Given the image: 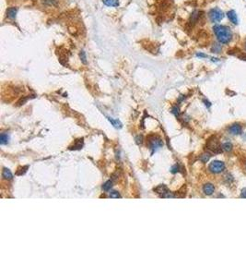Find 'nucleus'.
<instances>
[{
	"label": "nucleus",
	"instance_id": "1",
	"mask_svg": "<svg viewBox=\"0 0 246 277\" xmlns=\"http://www.w3.org/2000/svg\"><path fill=\"white\" fill-rule=\"evenodd\" d=\"M213 31L218 41L221 45L229 44L232 39V32L228 26L215 25L213 27Z\"/></svg>",
	"mask_w": 246,
	"mask_h": 277
},
{
	"label": "nucleus",
	"instance_id": "2",
	"mask_svg": "<svg viewBox=\"0 0 246 277\" xmlns=\"http://www.w3.org/2000/svg\"><path fill=\"white\" fill-rule=\"evenodd\" d=\"M208 18L211 22L213 23H219L224 18V13L220 8L214 7L211 8L208 12Z\"/></svg>",
	"mask_w": 246,
	"mask_h": 277
},
{
	"label": "nucleus",
	"instance_id": "3",
	"mask_svg": "<svg viewBox=\"0 0 246 277\" xmlns=\"http://www.w3.org/2000/svg\"><path fill=\"white\" fill-rule=\"evenodd\" d=\"M163 146V141L158 136H150L148 137V147L151 150L152 153Z\"/></svg>",
	"mask_w": 246,
	"mask_h": 277
},
{
	"label": "nucleus",
	"instance_id": "4",
	"mask_svg": "<svg viewBox=\"0 0 246 277\" xmlns=\"http://www.w3.org/2000/svg\"><path fill=\"white\" fill-rule=\"evenodd\" d=\"M209 171L213 174H220L221 173L222 171L225 169V164L221 162V161H219V160H216V161H213L212 163H210L209 165Z\"/></svg>",
	"mask_w": 246,
	"mask_h": 277
},
{
	"label": "nucleus",
	"instance_id": "5",
	"mask_svg": "<svg viewBox=\"0 0 246 277\" xmlns=\"http://www.w3.org/2000/svg\"><path fill=\"white\" fill-rule=\"evenodd\" d=\"M207 149L209 151H213V152H216V153H219V152L221 151L220 145L219 141L217 139L208 141V142H207Z\"/></svg>",
	"mask_w": 246,
	"mask_h": 277
},
{
	"label": "nucleus",
	"instance_id": "6",
	"mask_svg": "<svg viewBox=\"0 0 246 277\" xmlns=\"http://www.w3.org/2000/svg\"><path fill=\"white\" fill-rule=\"evenodd\" d=\"M17 13H18V7H10L6 11L7 18L10 21H14L16 19Z\"/></svg>",
	"mask_w": 246,
	"mask_h": 277
},
{
	"label": "nucleus",
	"instance_id": "7",
	"mask_svg": "<svg viewBox=\"0 0 246 277\" xmlns=\"http://www.w3.org/2000/svg\"><path fill=\"white\" fill-rule=\"evenodd\" d=\"M203 191L206 195H212L215 191V187L211 183H207L203 187Z\"/></svg>",
	"mask_w": 246,
	"mask_h": 277
},
{
	"label": "nucleus",
	"instance_id": "8",
	"mask_svg": "<svg viewBox=\"0 0 246 277\" xmlns=\"http://www.w3.org/2000/svg\"><path fill=\"white\" fill-rule=\"evenodd\" d=\"M227 16H228L229 20L230 21V22H232L235 25L238 24V17H237V14L234 10H230L227 13Z\"/></svg>",
	"mask_w": 246,
	"mask_h": 277
},
{
	"label": "nucleus",
	"instance_id": "9",
	"mask_svg": "<svg viewBox=\"0 0 246 277\" xmlns=\"http://www.w3.org/2000/svg\"><path fill=\"white\" fill-rule=\"evenodd\" d=\"M154 190L157 192V193H159V194H160L161 195V197H164L169 191H168V189H167V187L166 186H164V185H160V186H158L156 189H154Z\"/></svg>",
	"mask_w": 246,
	"mask_h": 277
},
{
	"label": "nucleus",
	"instance_id": "10",
	"mask_svg": "<svg viewBox=\"0 0 246 277\" xmlns=\"http://www.w3.org/2000/svg\"><path fill=\"white\" fill-rule=\"evenodd\" d=\"M199 19H200V12L197 11V10H195V11L192 13L191 17H190V21H189V22H190V24L192 26L195 25L197 21H198Z\"/></svg>",
	"mask_w": 246,
	"mask_h": 277
},
{
	"label": "nucleus",
	"instance_id": "11",
	"mask_svg": "<svg viewBox=\"0 0 246 277\" xmlns=\"http://www.w3.org/2000/svg\"><path fill=\"white\" fill-rule=\"evenodd\" d=\"M230 132L233 135H238L241 134L242 132V126L239 124H234L230 127Z\"/></svg>",
	"mask_w": 246,
	"mask_h": 277
},
{
	"label": "nucleus",
	"instance_id": "12",
	"mask_svg": "<svg viewBox=\"0 0 246 277\" xmlns=\"http://www.w3.org/2000/svg\"><path fill=\"white\" fill-rule=\"evenodd\" d=\"M102 3L107 7H116L119 6V0H102Z\"/></svg>",
	"mask_w": 246,
	"mask_h": 277
},
{
	"label": "nucleus",
	"instance_id": "13",
	"mask_svg": "<svg viewBox=\"0 0 246 277\" xmlns=\"http://www.w3.org/2000/svg\"><path fill=\"white\" fill-rule=\"evenodd\" d=\"M2 177L4 179H7V180H9V179H12L13 178V175L11 173V171L7 168H4L3 171H2Z\"/></svg>",
	"mask_w": 246,
	"mask_h": 277
},
{
	"label": "nucleus",
	"instance_id": "14",
	"mask_svg": "<svg viewBox=\"0 0 246 277\" xmlns=\"http://www.w3.org/2000/svg\"><path fill=\"white\" fill-rule=\"evenodd\" d=\"M107 118H108V120L111 122V124L115 128H121L122 126H123L122 123H121L118 119H114V118H112V117H107Z\"/></svg>",
	"mask_w": 246,
	"mask_h": 277
},
{
	"label": "nucleus",
	"instance_id": "15",
	"mask_svg": "<svg viewBox=\"0 0 246 277\" xmlns=\"http://www.w3.org/2000/svg\"><path fill=\"white\" fill-rule=\"evenodd\" d=\"M9 141V136L7 135V133H1V137H0V143L1 145H5Z\"/></svg>",
	"mask_w": 246,
	"mask_h": 277
},
{
	"label": "nucleus",
	"instance_id": "16",
	"mask_svg": "<svg viewBox=\"0 0 246 277\" xmlns=\"http://www.w3.org/2000/svg\"><path fill=\"white\" fill-rule=\"evenodd\" d=\"M221 50H222L221 45H220V44H218V43L214 44V45H212V47H211V52H212V53H215V54H219V53H220Z\"/></svg>",
	"mask_w": 246,
	"mask_h": 277
},
{
	"label": "nucleus",
	"instance_id": "17",
	"mask_svg": "<svg viewBox=\"0 0 246 277\" xmlns=\"http://www.w3.org/2000/svg\"><path fill=\"white\" fill-rule=\"evenodd\" d=\"M43 4L49 7H56L57 6V0H42Z\"/></svg>",
	"mask_w": 246,
	"mask_h": 277
},
{
	"label": "nucleus",
	"instance_id": "18",
	"mask_svg": "<svg viewBox=\"0 0 246 277\" xmlns=\"http://www.w3.org/2000/svg\"><path fill=\"white\" fill-rule=\"evenodd\" d=\"M112 188H113V182H112L111 180L106 181V182L103 184V186H102V189H103V190H105V191H109Z\"/></svg>",
	"mask_w": 246,
	"mask_h": 277
},
{
	"label": "nucleus",
	"instance_id": "19",
	"mask_svg": "<svg viewBox=\"0 0 246 277\" xmlns=\"http://www.w3.org/2000/svg\"><path fill=\"white\" fill-rule=\"evenodd\" d=\"M79 58H80V61L83 63V64H87L88 63V61H87V55H86V52L84 50H81L80 51V53H79Z\"/></svg>",
	"mask_w": 246,
	"mask_h": 277
},
{
	"label": "nucleus",
	"instance_id": "20",
	"mask_svg": "<svg viewBox=\"0 0 246 277\" xmlns=\"http://www.w3.org/2000/svg\"><path fill=\"white\" fill-rule=\"evenodd\" d=\"M83 141L82 139L77 141V142H79V143H76L74 146H71L69 149H70V150H79V149H81L82 146H83V141Z\"/></svg>",
	"mask_w": 246,
	"mask_h": 277
},
{
	"label": "nucleus",
	"instance_id": "21",
	"mask_svg": "<svg viewBox=\"0 0 246 277\" xmlns=\"http://www.w3.org/2000/svg\"><path fill=\"white\" fill-rule=\"evenodd\" d=\"M210 157H211V155L209 153H204L200 156V160L202 163H207L210 159Z\"/></svg>",
	"mask_w": 246,
	"mask_h": 277
},
{
	"label": "nucleus",
	"instance_id": "22",
	"mask_svg": "<svg viewBox=\"0 0 246 277\" xmlns=\"http://www.w3.org/2000/svg\"><path fill=\"white\" fill-rule=\"evenodd\" d=\"M222 149L226 151H231V149H232V144H231L230 142H226V143H224V144H223V146H222Z\"/></svg>",
	"mask_w": 246,
	"mask_h": 277
},
{
	"label": "nucleus",
	"instance_id": "23",
	"mask_svg": "<svg viewBox=\"0 0 246 277\" xmlns=\"http://www.w3.org/2000/svg\"><path fill=\"white\" fill-rule=\"evenodd\" d=\"M172 113L176 117H178L179 115H180V109H179V107L178 106H173L172 109Z\"/></svg>",
	"mask_w": 246,
	"mask_h": 277
},
{
	"label": "nucleus",
	"instance_id": "24",
	"mask_svg": "<svg viewBox=\"0 0 246 277\" xmlns=\"http://www.w3.org/2000/svg\"><path fill=\"white\" fill-rule=\"evenodd\" d=\"M110 198L117 199V198H121V195H120L119 192H117V191H112V192L110 193Z\"/></svg>",
	"mask_w": 246,
	"mask_h": 277
},
{
	"label": "nucleus",
	"instance_id": "25",
	"mask_svg": "<svg viewBox=\"0 0 246 277\" xmlns=\"http://www.w3.org/2000/svg\"><path fill=\"white\" fill-rule=\"evenodd\" d=\"M178 171H179V166H178L177 165H175L174 166H172V173H173V174H175V173H177Z\"/></svg>",
	"mask_w": 246,
	"mask_h": 277
},
{
	"label": "nucleus",
	"instance_id": "26",
	"mask_svg": "<svg viewBox=\"0 0 246 277\" xmlns=\"http://www.w3.org/2000/svg\"><path fill=\"white\" fill-rule=\"evenodd\" d=\"M197 57H203V58H206L207 57V55L206 54H203V53H197Z\"/></svg>",
	"mask_w": 246,
	"mask_h": 277
},
{
	"label": "nucleus",
	"instance_id": "27",
	"mask_svg": "<svg viewBox=\"0 0 246 277\" xmlns=\"http://www.w3.org/2000/svg\"><path fill=\"white\" fill-rule=\"evenodd\" d=\"M242 198H246V189L242 190V194H241Z\"/></svg>",
	"mask_w": 246,
	"mask_h": 277
},
{
	"label": "nucleus",
	"instance_id": "28",
	"mask_svg": "<svg viewBox=\"0 0 246 277\" xmlns=\"http://www.w3.org/2000/svg\"><path fill=\"white\" fill-rule=\"evenodd\" d=\"M211 59H212V61H213V62H218V61H220L218 58H214V57H213V58H211Z\"/></svg>",
	"mask_w": 246,
	"mask_h": 277
},
{
	"label": "nucleus",
	"instance_id": "29",
	"mask_svg": "<svg viewBox=\"0 0 246 277\" xmlns=\"http://www.w3.org/2000/svg\"><path fill=\"white\" fill-rule=\"evenodd\" d=\"M245 46H246V45H245Z\"/></svg>",
	"mask_w": 246,
	"mask_h": 277
}]
</instances>
